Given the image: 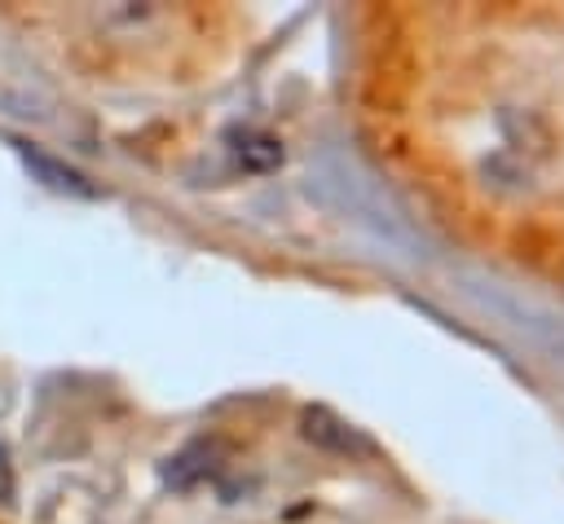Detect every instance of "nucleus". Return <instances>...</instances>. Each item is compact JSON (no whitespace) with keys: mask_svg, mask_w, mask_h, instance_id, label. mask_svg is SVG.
<instances>
[{"mask_svg":"<svg viewBox=\"0 0 564 524\" xmlns=\"http://www.w3.org/2000/svg\"><path fill=\"white\" fill-rule=\"evenodd\" d=\"M0 502H13V467H9L4 445H0Z\"/></svg>","mask_w":564,"mask_h":524,"instance_id":"2","label":"nucleus"},{"mask_svg":"<svg viewBox=\"0 0 564 524\" xmlns=\"http://www.w3.org/2000/svg\"><path fill=\"white\" fill-rule=\"evenodd\" d=\"M18 145V154L26 159V167L48 185V189H62V194H79V198H88L93 194V185L79 176V172H70V167H62V163H53L48 154H40V150H31L26 141H13Z\"/></svg>","mask_w":564,"mask_h":524,"instance_id":"1","label":"nucleus"}]
</instances>
